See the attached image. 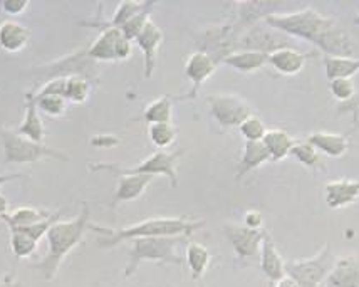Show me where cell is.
Segmentation results:
<instances>
[{"instance_id": "obj_23", "label": "cell", "mask_w": 359, "mask_h": 287, "mask_svg": "<svg viewBox=\"0 0 359 287\" xmlns=\"http://www.w3.org/2000/svg\"><path fill=\"white\" fill-rule=\"evenodd\" d=\"M271 161V156H269L267 148L264 147L262 141H245V147H243V153L241 156V161H238L237 166V175H235V180H242L247 173L257 170L259 166Z\"/></svg>"}, {"instance_id": "obj_18", "label": "cell", "mask_w": 359, "mask_h": 287, "mask_svg": "<svg viewBox=\"0 0 359 287\" xmlns=\"http://www.w3.org/2000/svg\"><path fill=\"white\" fill-rule=\"evenodd\" d=\"M324 287H359V255L337 259Z\"/></svg>"}, {"instance_id": "obj_49", "label": "cell", "mask_w": 359, "mask_h": 287, "mask_svg": "<svg viewBox=\"0 0 359 287\" xmlns=\"http://www.w3.org/2000/svg\"><path fill=\"white\" fill-rule=\"evenodd\" d=\"M320 287H324V284H323V286H320Z\"/></svg>"}, {"instance_id": "obj_8", "label": "cell", "mask_w": 359, "mask_h": 287, "mask_svg": "<svg viewBox=\"0 0 359 287\" xmlns=\"http://www.w3.org/2000/svg\"><path fill=\"white\" fill-rule=\"evenodd\" d=\"M37 74L42 78V84L50 79L57 78H71V76H83V78L97 81L100 78V69H97V62L93 61L88 55V47L78 51L74 54H67L66 58L57 59V61L46 64L41 69H37Z\"/></svg>"}, {"instance_id": "obj_2", "label": "cell", "mask_w": 359, "mask_h": 287, "mask_svg": "<svg viewBox=\"0 0 359 287\" xmlns=\"http://www.w3.org/2000/svg\"><path fill=\"white\" fill-rule=\"evenodd\" d=\"M203 225L205 220H191V218L185 217H155L141 220L138 224L123 227L119 230H111L96 224H89V229L101 235L100 246L108 248L116 247L121 242L135 241V239L190 237Z\"/></svg>"}, {"instance_id": "obj_21", "label": "cell", "mask_w": 359, "mask_h": 287, "mask_svg": "<svg viewBox=\"0 0 359 287\" xmlns=\"http://www.w3.org/2000/svg\"><path fill=\"white\" fill-rule=\"evenodd\" d=\"M31 41V31L15 20L0 22V49L8 54L20 53Z\"/></svg>"}, {"instance_id": "obj_11", "label": "cell", "mask_w": 359, "mask_h": 287, "mask_svg": "<svg viewBox=\"0 0 359 287\" xmlns=\"http://www.w3.org/2000/svg\"><path fill=\"white\" fill-rule=\"evenodd\" d=\"M207 102L210 114L224 128H238L252 114L249 102L237 94H212Z\"/></svg>"}, {"instance_id": "obj_38", "label": "cell", "mask_w": 359, "mask_h": 287, "mask_svg": "<svg viewBox=\"0 0 359 287\" xmlns=\"http://www.w3.org/2000/svg\"><path fill=\"white\" fill-rule=\"evenodd\" d=\"M238 130H241V135L245 138V141H262L267 133L266 123H264L259 116H255V114H250V116L238 126Z\"/></svg>"}, {"instance_id": "obj_34", "label": "cell", "mask_w": 359, "mask_h": 287, "mask_svg": "<svg viewBox=\"0 0 359 287\" xmlns=\"http://www.w3.org/2000/svg\"><path fill=\"white\" fill-rule=\"evenodd\" d=\"M149 140L155 145L156 148H160L161 152H165V148L172 147L178 136V130L173 123H160V124H149L148 130Z\"/></svg>"}, {"instance_id": "obj_16", "label": "cell", "mask_w": 359, "mask_h": 287, "mask_svg": "<svg viewBox=\"0 0 359 287\" xmlns=\"http://www.w3.org/2000/svg\"><path fill=\"white\" fill-rule=\"evenodd\" d=\"M287 4H279V2H241L235 4L237 8V19L235 24H238L241 27L247 29L250 25L264 22L267 17L276 15L282 7H285Z\"/></svg>"}, {"instance_id": "obj_20", "label": "cell", "mask_w": 359, "mask_h": 287, "mask_svg": "<svg viewBox=\"0 0 359 287\" xmlns=\"http://www.w3.org/2000/svg\"><path fill=\"white\" fill-rule=\"evenodd\" d=\"M306 141L313 145L319 153H324L331 158L344 156L349 149V136L341 135V133L314 131L307 136Z\"/></svg>"}, {"instance_id": "obj_25", "label": "cell", "mask_w": 359, "mask_h": 287, "mask_svg": "<svg viewBox=\"0 0 359 287\" xmlns=\"http://www.w3.org/2000/svg\"><path fill=\"white\" fill-rule=\"evenodd\" d=\"M262 143L267 148L271 161H280L290 155V149H292L296 140L290 136L289 131L272 128V130H267Z\"/></svg>"}, {"instance_id": "obj_40", "label": "cell", "mask_w": 359, "mask_h": 287, "mask_svg": "<svg viewBox=\"0 0 359 287\" xmlns=\"http://www.w3.org/2000/svg\"><path fill=\"white\" fill-rule=\"evenodd\" d=\"M27 7V0H6V2H0V8L8 15H20Z\"/></svg>"}, {"instance_id": "obj_35", "label": "cell", "mask_w": 359, "mask_h": 287, "mask_svg": "<svg viewBox=\"0 0 359 287\" xmlns=\"http://www.w3.org/2000/svg\"><path fill=\"white\" fill-rule=\"evenodd\" d=\"M158 6L156 2H148L147 4V7L143 8V11L141 12H138V14H136L135 17H131L130 20H128V22L123 25L121 29H119V31L123 32V36L126 37V39H130L131 42H133L136 37L140 36V32L143 31L144 29V25L148 24V20H149V14H151V11L153 8H155Z\"/></svg>"}, {"instance_id": "obj_14", "label": "cell", "mask_w": 359, "mask_h": 287, "mask_svg": "<svg viewBox=\"0 0 359 287\" xmlns=\"http://www.w3.org/2000/svg\"><path fill=\"white\" fill-rule=\"evenodd\" d=\"M135 42L141 49V53H143L144 78L149 79L153 76V72H155L158 51H160V46L163 44V31L149 19L143 31L140 32V36L135 39Z\"/></svg>"}, {"instance_id": "obj_44", "label": "cell", "mask_w": 359, "mask_h": 287, "mask_svg": "<svg viewBox=\"0 0 359 287\" xmlns=\"http://www.w3.org/2000/svg\"><path fill=\"white\" fill-rule=\"evenodd\" d=\"M276 287H299V284L292 279V277L284 276L280 281L276 282Z\"/></svg>"}, {"instance_id": "obj_28", "label": "cell", "mask_w": 359, "mask_h": 287, "mask_svg": "<svg viewBox=\"0 0 359 287\" xmlns=\"http://www.w3.org/2000/svg\"><path fill=\"white\" fill-rule=\"evenodd\" d=\"M324 69L329 81L351 79L359 72V58H332L324 55Z\"/></svg>"}, {"instance_id": "obj_39", "label": "cell", "mask_w": 359, "mask_h": 287, "mask_svg": "<svg viewBox=\"0 0 359 287\" xmlns=\"http://www.w3.org/2000/svg\"><path fill=\"white\" fill-rule=\"evenodd\" d=\"M329 89H331L332 96L337 101L344 102V105L353 101L354 96H356V86H354L353 79H332L331 84H329Z\"/></svg>"}, {"instance_id": "obj_10", "label": "cell", "mask_w": 359, "mask_h": 287, "mask_svg": "<svg viewBox=\"0 0 359 287\" xmlns=\"http://www.w3.org/2000/svg\"><path fill=\"white\" fill-rule=\"evenodd\" d=\"M101 36L88 47V55L93 61H126L133 53V44L116 27L102 25Z\"/></svg>"}, {"instance_id": "obj_6", "label": "cell", "mask_w": 359, "mask_h": 287, "mask_svg": "<svg viewBox=\"0 0 359 287\" xmlns=\"http://www.w3.org/2000/svg\"><path fill=\"white\" fill-rule=\"evenodd\" d=\"M0 138H2L4 161L6 163H34V161L44 160V158H54V160L61 161L69 160V156L57 152V149L47 147L44 143H36V141L25 138L19 131L11 130V128H2Z\"/></svg>"}, {"instance_id": "obj_7", "label": "cell", "mask_w": 359, "mask_h": 287, "mask_svg": "<svg viewBox=\"0 0 359 287\" xmlns=\"http://www.w3.org/2000/svg\"><path fill=\"white\" fill-rule=\"evenodd\" d=\"M334 262L336 260L332 257V248L329 243H326L311 259L285 262V276L292 277L299 287H320L326 282Z\"/></svg>"}, {"instance_id": "obj_15", "label": "cell", "mask_w": 359, "mask_h": 287, "mask_svg": "<svg viewBox=\"0 0 359 287\" xmlns=\"http://www.w3.org/2000/svg\"><path fill=\"white\" fill-rule=\"evenodd\" d=\"M314 58V53H302V51L290 47H282L276 53L269 54L267 64L273 71L282 76H296L304 69L306 62Z\"/></svg>"}, {"instance_id": "obj_33", "label": "cell", "mask_w": 359, "mask_h": 287, "mask_svg": "<svg viewBox=\"0 0 359 287\" xmlns=\"http://www.w3.org/2000/svg\"><path fill=\"white\" fill-rule=\"evenodd\" d=\"M93 83L83 76H71L66 78V86H64V98L67 102H74V105H83L91 94Z\"/></svg>"}, {"instance_id": "obj_1", "label": "cell", "mask_w": 359, "mask_h": 287, "mask_svg": "<svg viewBox=\"0 0 359 287\" xmlns=\"http://www.w3.org/2000/svg\"><path fill=\"white\" fill-rule=\"evenodd\" d=\"M266 22L285 36L314 44L323 54L332 58H353L354 46L348 31L331 17L320 15L307 7L289 14L267 17Z\"/></svg>"}, {"instance_id": "obj_27", "label": "cell", "mask_w": 359, "mask_h": 287, "mask_svg": "<svg viewBox=\"0 0 359 287\" xmlns=\"http://www.w3.org/2000/svg\"><path fill=\"white\" fill-rule=\"evenodd\" d=\"M185 260L188 264V269H190L191 272V277H194V281H202L205 272H207L208 265H210L212 255H210V251H208L203 243L190 242L185 251Z\"/></svg>"}, {"instance_id": "obj_12", "label": "cell", "mask_w": 359, "mask_h": 287, "mask_svg": "<svg viewBox=\"0 0 359 287\" xmlns=\"http://www.w3.org/2000/svg\"><path fill=\"white\" fill-rule=\"evenodd\" d=\"M217 67H219V62H217L215 59L210 58L207 53H202V51H195L185 62V76L191 83V88L185 96H180L177 100H195V98L198 96V91L202 89V86L205 84V81H208L213 74H215Z\"/></svg>"}, {"instance_id": "obj_19", "label": "cell", "mask_w": 359, "mask_h": 287, "mask_svg": "<svg viewBox=\"0 0 359 287\" xmlns=\"http://www.w3.org/2000/svg\"><path fill=\"white\" fill-rule=\"evenodd\" d=\"M359 200V180H334L326 183V203L337 210Z\"/></svg>"}, {"instance_id": "obj_47", "label": "cell", "mask_w": 359, "mask_h": 287, "mask_svg": "<svg viewBox=\"0 0 359 287\" xmlns=\"http://www.w3.org/2000/svg\"><path fill=\"white\" fill-rule=\"evenodd\" d=\"M353 22H354V24H356V25H359V14H358L356 17H354V20H353Z\"/></svg>"}, {"instance_id": "obj_48", "label": "cell", "mask_w": 359, "mask_h": 287, "mask_svg": "<svg viewBox=\"0 0 359 287\" xmlns=\"http://www.w3.org/2000/svg\"><path fill=\"white\" fill-rule=\"evenodd\" d=\"M0 287H4V281H2V282H0Z\"/></svg>"}, {"instance_id": "obj_3", "label": "cell", "mask_w": 359, "mask_h": 287, "mask_svg": "<svg viewBox=\"0 0 359 287\" xmlns=\"http://www.w3.org/2000/svg\"><path fill=\"white\" fill-rule=\"evenodd\" d=\"M89 207L84 203L78 217L72 220H57L47 230V254L41 262L36 264L47 281L54 279L66 255L83 241L84 234L89 230Z\"/></svg>"}, {"instance_id": "obj_17", "label": "cell", "mask_w": 359, "mask_h": 287, "mask_svg": "<svg viewBox=\"0 0 359 287\" xmlns=\"http://www.w3.org/2000/svg\"><path fill=\"white\" fill-rule=\"evenodd\" d=\"M260 269H262L264 276L271 281V284H276L285 276V260L282 259L280 252L277 251L276 243H273L271 234L264 230L262 246H260Z\"/></svg>"}, {"instance_id": "obj_41", "label": "cell", "mask_w": 359, "mask_h": 287, "mask_svg": "<svg viewBox=\"0 0 359 287\" xmlns=\"http://www.w3.org/2000/svg\"><path fill=\"white\" fill-rule=\"evenodd\" d=\"M243 225L254 230H262L264 217L259 210H247L245 217H243Z\"/></svg>"}, {"instance_id": "obj_29", "label": "cell", "mask_w": 359, "mask_h": 287, "mask_svg": "<svg viewBox=\"0 0 359 287\" xmlns=\"http://www.w3.org/2000/svg\"><path fill=\"white\" fill-rule=\"evenodd\" d=\"M50 215H53V213L46 212V210H39L34 207H19L0 218L6 222L8 229V227H27V225L39 224V222L46 220V218H49Z\"/></svg>"}, {"instance_id": "obj_36", "label": "cell", "mask_w": 359, "mask_h": 287, "mask_svg": "<svg viewBox=\"0 0 359 287\" xmlns=\"http://www.w3.org/2000/svg\"><path fill=\"white\" fill-rule=\"evenodd\" d=\"M8 234H11V248L17 259H27L37 251L39 242L34 241L27 234L20 232V230H8Z\"/></svg>"}, {"instance_id": "obj_9", "label": "cell", "mask_w": 359, "mask_h": 287, "mask_svg": "<svg viewBox=\"0 0 359 287\" xmlns=\"http://www.w3.org/2000/svg\"><path fill=\"white\" fill-rule=\"evenodd\" d=\"M290 41H292V37L271 27L264 20V22L243 29L238 36V51H255V53L269 55L282 49V47H290Z\"/></svg>"}, {"instance_id": "obj_4", "label": "cell", "mask_w": 359, "mask_h": 287, "mask_svg": "<svg viewBox=\"0 0 359 287\" xmlns=\"http://www.w3.org/2000/svg\"><path fill=\"white\" fill-rule=\"evenodd\" d=\"M185 155L183 149L177 152H155L153 155L144 158L141 163L136 166H123L116 163H96L89 165L88 168L91 171H109L116 177H126V175H163L172 182L173 187L178 185V165L182 156Z\"/></svg>"}, {"instance_id": "obj_43", "label": "cell", "mask_w": 359, "mask_h": 287, "mask_svg": "<svg viewBox=\"0 0 359 287\" xmlns=\"http://www.w3.org/2000/svg\"><path fill=\"white\" fill-rule=\"evenodd\" d=\"M24 175L22 173H11V175H0V188H2L6 183L8 182H14V180H19L22 178Z\"/></svg>"}, {"instance_id": "obj_30", "label": "cell", "mask_w": 359, "mask_h": 287, "mask_svg": "<svg viewBox=\"0 0 359 287\" xmlns=\"http://www.w3.org/2000/svg\"><path fill=\"white\" fill-rule=\"evenodd\" d=\"M141 118L148 124H160V123H172L173 119V102L170 96H161L158 100L151 101L144 108Z\"/></svg>"}, {"instance_id": "obj_37", "label": "cell", "mask_w": 359, "mask_h": 287, "mask_svg": "<svg viewBox=\"0 0 359 287\" xmlns=\"http://www.w3.org/2000/svg\"><path fill=\"white\" fill-rule=\"evenodd\" d=\"M147 4L148 2H121L116 7V11H114L113 19H111L109 22H106L102 25L121 29L123 25H125L128 20L131 19V17H135L136 14H138V12L143 11V8L147 7Z\"/></svg>"}, {"instance_id": "obj_42", "label": "cell", "mask_w": 359, "mask_h": 287, "mask_svg": "<svg viewBox=\"0 0 359 287\" xmlns=\"http://www.w3.org/2000/svg\"><path fill=\"white\" fill-rule=\"evenodd\" d=\"M121 141L114 135H97L91 140V145L96 148H114Z\"/></svg>"}, {"instance_id": "obj_24", "label": "cell", "mask_w": 359, "mask_h": 287, "mask_svg": "<svg viewBox=\"0 0 359 287\" xmlns=\"http://www.w3.org/2000/svg\"><path fill=\"white\" fill-rule=\"evenodd\" d=\"M17 131H19L22 136H25V138L36 141V143H44V138H46L44 121H42L36 101H34L29 94H25L24 121Z\"/></svg>"}, {"instance_id": "obj_13", "label": "cell", "mask_w": 359, "mask_h": 287, "mask_svg": "<svg viewBox=\"0 0 359 287\" xmlns=\"http://www.w3.org/2000/svg\"><path fill=\"white\" fill-rule=\"evenodd\" d=\"M224 234L229 239L233 252L241 259H254L260 254V246H262L264 230H254L243 224H230L224 225Z\"/></svg>"}, {"instance_id": "obj_45", "label": "cell", "mask_w": 359, "mask_h": 287, "mask_svg": "<svg viewBox=\"0 0 359 287\" xmlns=\"http://www.w3.org/2000/svg\"><path fill=\"white\" fill-rule=\"evenodd\" d=\"M7 213H8V200L0 194V217L7 215Z\"/></svg>"}, {"instance_id": "obj_31", "label": "cell", "mask_w": 359, "mask_h": 287, "mask_svg": "<svg viewBox=\"0 0 359 287\" xmlns=\"http://www.w3.org/2000/svg\"><path fill=\"white\" fill-rule=\"evenodd\" d=\"M290 155H292L301 165H304L306 168L309 170H324L323 158H320L319 152L316 149L313 145L307 143L306 140H297L294 143L292 149H290Z\"/></svg>"}, {"instance_id": "obj_5", "label": "cell", "mask_w": 359, "mask_h": 287, "mask_svg": "<svg viewBox=\"0 0 359 287\" xmlns=\"http://www.w3.org/2000/svg\"><path fill=\"white\" fill-rule=\"evenodd\" d=\"M188 237H149V239H135L133 247L130 251V259L125 271V277L133 276L141 262L161 264H183V257L178 254V246L185 242Z\"/></svg>"}, {"instance_id": "obj_26", "label": "cell", "mask_w": 359, "mask_h": 287, "mask_svg": "<svg viewBox=\"0 0 359 287\" xmlns=\"http://www.w3.org/2000/svg\"><path fill=\"white\" fill-rule=\"evenodd\" d=\"M269 61V55L262 53H255V51H237V53L226 55L220 64L232 67L238 72H255L260 67H264Z\"/></svg>"}, {"instance_id": "obj_22", "label": "cell", "mask_w": 359, "mask_h": 287, "mask_svg": "<svg viewBox=\"0 0 359 287\" xmlns=\"http://www.w3.org/2000/svg\"><path fill=\"white\" fill-rule=\"evenodd\" d=\"M151 175H126V177H119L111 207H116L119 203L131 202V200L140 199V196L144 194V190H147L149 183H151Z\"/></svg>"}, {"instance_id": "obj_46", "label": "cell", "mask_w": 359, "mask_h": 287, "mask_svg": "<svg viewBox=\"0 0 359 287\" xmlns=\"http://www.w3.org/2000/svg\"><path fill=\"white\" fill-rule=\"evenodd\" d=\"M4 287H19V284L14 281V276H12V274H7V276L4 277Z\"/></svg>"}, {"instance_id": "obj_32", "label": "cell", "mask_w": 359, "mask_h": 287, "mask_svg": "<svg viewBox=\"0 0 359 287\" xmlns=\"http://www.w3.org/2000/svg\"><path fill=\"white\" fill-rule=\"evenodd\" d=\"M36 101L39 111H44L49 116H62L67 111V100L61 94H42V93H27Z\"/></svg>"}]
</instances>
